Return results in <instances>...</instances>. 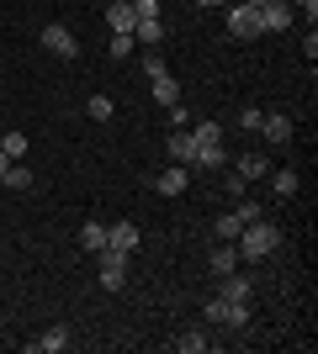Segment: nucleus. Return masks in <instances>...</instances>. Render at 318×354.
<instances>
[{
	"label": "nucleus",
	"instance_id": "nucleus-36",
	"mask_svg": "<svg viewBox=\"0 0 318 354\" xmlns=\"http://www.w3.org/2000/svg\"><path fill=\"white\" fill-rule=\"evenodd\" d=\"M202 6H218V11H223V6H233V0H202Z\"/></svg>",
	"mask_w": 318,
	"mask_h": 354
},
{
	"label": "nucleus",
	"instance_id": "nucleus-16",
	"mask_svg": "<svg viewBox=\"0 0 318 354\" xmlns=\"http://www.w3.org/2000/svg\"><path fill=\"white\" fill-rule=\"evenodd\" d=\"M27 349H37V354H64V349H69V333H64V328H48L43 339H32Z\"/></svg>",
	"mask_w": 318,
	"mask_h": 354
},
{
	"label": "nucleus",
	"instance_id": "nucleus-14",
	"mask_svg": "<svg viewBox=\"0 0 318 354\" xmlns=\"http://www.w3.org/2000/svg\"><path fill=\"white\" fill-rule=\"evenodd\" d=\"M207 265H212V275L223 281V275H233V270H239V249H233V243H218V254H212Z\"/></svg>",
	"mask_w": 318,
	"mask_h": 354
},
{
	"label": "nucleus",
	"instance_id": "nucleus-29",
	"mask_svg": "<svg viewBox=\"0 0 318 354\" xmlns=\"http://www.w3.org/2000/svg\"><path fill=\"white\" fill-rule=\"evenodd\" d=\"M112 59H127V53H133V32H112Z\"/></svg>",
	"mask_w": 318,
	"mask_h": 354
},
{
	"label": "nucleus",
	"instance_id": "nucleus-19",
	"mask_svg": "<svg viewBox=\"0 0 318 354\" xmlns=\"http://www.w3.org/2000/svg\"><path fill=\"white\" fill-rule=\"evenodd\" d=\"M207 333H202V328H186V333H181V339H175V349H181V354H202V349H207Z\"/></svg>",
	"mask_w": 318,
	"mask_h": 354
},
{
	"label": "nucleus",
	"instance_id": "nucleus-32",
	"mask_svg": "<svg viewBox=\"0 0 318 354\" xmlns=\"http://www.w3.org/2000/svg\"><path fill=\"white\" fill-rule=\"evenodd\" d=\"M133 16H138V21H149V16H159V0H133Z\"/></svg>",
	"mask_w": 318,
	"mask_h": 354
},
{
	"label": "nucleus",
	"instance_id": "nucleus-17",
	"mask_svg": "<svg viewBox=\"0 0 318 354\" xmlns=\"http://www.w3.org/2000/svg\"><path fill=\"white\" fill-rule=\"evenodd\" d=\"M154 101L175 106V101H181V80H175V74H159V80H154Z\"/></svg>",
	"mask_w": 318,
	"mask_h": 354
},
{
	"label": "nucleus",
	"instance_id": "nucleus-30",
	"mask_svg": "<svg viewBox=\"0 0 318 354\" xmlns=\"http://www.w3.org/2000/svg\"><path fill=\"white\" fill-rule=\"evenodd\" d=\"M260 117H265L260 106H244V111H239V127H244V133H260Z\"/></svg>",
	"mask_w": 318,
	"mask_h": 354
},
{
	"label": "nucleus",
	"instance_id": "nucleus-31",
	"mask_svg": "<svg viewBox=\"0 0 318 354\" xmlns=\"http://www.w3.org/2000/svg\"><path fill=\"white\" fill-rule=\"evenodd\" d=\"M233 217H239V222H255V217H265V207H260V201H239Z\"/></svg>",
	"mask_w": 318,
	"mask_h": 354
},
{
	"label": "nucleus",
	"instance_id": "nucleus-25",
	"mask_svg": "<svg viewBox=\"0 0 318 354\" xmlns=\"http://www.w3.org/2000/svg\"><path fill=\"white\" fill-rule=\"evenodd\" d=\"M80 243H85V249H106V227H101V222H85V227H80Z\"/></svg>",
	"mask_w": 318,
	"mask_h": 354
},
{
	"label": "nucleus",
	"instance_id": "nucleus-18",
	"mask_svg": "<svg viewBox=\"0 0 318 354\" xmlns=\"http://www.w3.org/2000/svg\"><path fill=\"white\" fill-rule=\"evenodd\" d=\"M133 43H165V21H159V16H149V21H138L133 27Z\"/></svg>",
	"mask_w": 318,
	"mask_h": 354
},
{
	"label": "nucleus",
	"instance_id": "nucleus-1",
	"mask_svg": "<svg viewBox=\"0 0 318 354\" xmlns=\"http://www.w3.org/2000/svg\"><path fill=\"white\" fill-rule=\"evenodd\" d=\"M233 249H239V259H271V254L281 249V227H276V222H265V217L244 222L239 238H233Z\"/></svg>",
	"mask_w": 318,
	"mask_h": 354
},
{
	"label": "nucleus",
	"instance_id": "nucleus-10",
	"mask_svg": "<svg viewBox=\"0 0 318 354\" xmlns=\"http://www.w3.org/2000/svg\"><path fill=\"white\" fill-rule=\"evenodd\" d=\"M170 159H175V164H191V159H197V143H191V127H175V133H170Z\"/></svg>",
	"mask_w": 318,
	"mask_h": 354
},
{
	"label": "nucleus",
	"instance_id": "nucleus-34",
	"mask_svg": "<svg viewBox=\"0 0 318 354\" xmlns=\"http://www.w3.org/2000/svg\"><path fill=\"white\" fill-rule=\"evenodd\" d=\"M303 59H308V64L318 59V32H313V27H308V37H303Z\"/></svg>",
	"mask_w": 318,
	"mask_h": 354
},
{
	"label": "nucleus",
	"instance_id": "nucleus-2",
	"mask_svg": "<svg viewBox=\"0 0 318 354\" xmlns=\"http://www.w3.org/2000/svg\"><path fill=\"white\" fill-rule=\"evenodd\" d=\"M96 270H101V286H106V291H122V286H127V254L112 249V243L96 249Z\"/></svg>",
	"mask_w": 318,
	"mask_h": 354
},
{
	"label": "nucleus",
	"instance_id": "nucleus-9",
	"mask_svg": "<svg viewBox=\"0 0 318 354\" xmlns=\"http://www.w3.org/2000/svg\"><path fill=\"white\" fill-rule=\"evenodd\" d=\"M106 243L122 249V254H133L138 249V227H133V222H112V227H106Z\"/></svg>",
	"mask_w": 318,
	"mask_h": 354
},
{
	"label": "nucleus",
	"instance_id": "nucleus-15",
	"mask_svg": "<svg viewBox=\"0 0 318 354\" xmlns=\"http://www.w3.org/2000/svg\"><path fill=\"white\" fill-rule=\"evenodd\" d=\"M233 169H239V175L249 180V185H255V180H265V175H271V159H265V153H244V159L233 164Z\"/></svg>",
	"mask_w": 318,
	"mask_h": 354
},
{
	"label": "nucleus",
	"instance_id": "nucleus-37",
	"mask_svg": "<svg viewBox=\"0 0 318 354\" xmlns=\"http://www.w3.org/2000/svg\"><path fill=\"white\" fill-rule=\"evenodd\" d=\"M6 169H11V159H6V153H0V175H6Z\"/></svg>",
	"mask_w": 318,
	"mask_h": 354
},
{
	"label": "nucleus",
	"instance_id": "nucleus-22",
	"mask_svg": "<svg viewBox=\"0 0 318 354\" xmlns=\"http://www.w3.org/2000/svg\"><path fill=\"white\" fill-rule=\"evenodd\" d=\"M197 169H223V143H207V148H197Z\"/></svg>",
	"mask_w": 318,
	"mask_h": 354
},
{
	"label": "nucleus",
	"instance_id": "nucleus-12",
	"mask_svg": "<svg viewBox=\"0 0 318 354\" xmlns=\"http://www.w3.org/2000/svg\"><path fill=\"white\" fill-rule=\"evenodd\" d=\"M260 133L271 138V143H292V117H281V111H271V117H260Z\"/></svg>",
	"mask_w": 318,
	"mask_h": 354
},
{
	"label": "nucleus",
	"instance_id": "nucleus-4",
	"mask_svg": "<svg viewBox=\"0 0 318 354\" xmlns=\"http://www.w3.org/2000/svg\"><path fill=\"white\" fill-rule=\"evenodd\" d=\"M228 32H233V37H260V6L233 0V6H228Z\"/></svg>",
	"mask_w": 318,
	"mask_h": 354
},
{
	"label": "nucleus",
	"instance_id": "nucleus-21",
	"mask_svg": "<svg viewBox=\"0 0 318 354\" xmlns=\"http://www.w3.org/2000/svg\"><path fill=\"white\" fill-rule=\"evenodd\" d=\"M0 185H11V191H27V185H32V169H21V159H11V169L0 175Z\"/></svg>",
	"mask_w": 318,
	"mask_h": 354
},
{
	"label": "nucleus",
	"instance_id": "nucleus-8",
	"mask_svg": "<svg viewBox=\"0 0 318 354\" xmlns=\"http://www.w3.org/2000/svg\"><path fill=\"white\" fill-rule=\"evenodd\" d=\"M106 27H112V32H133L138 27L133 0H112V6H106Z\"/></svg>",
	"mask_w": 318,
	"mask_h": 354
},
{
	"label": "nucleus",
	"instance_id": "nucleus-7",
	"mask_svg": "<svg viewBox=\"0 0 318 354\" xmlns=\"http://www.w3.org/2000/svg\"><path fill=\"white\" fill-rule=\"evenodd\" d=\"M186 185H191V164H175V169H165V175L154 180V191H159V196H181Z\"/></svg>",
	"mask_w": 318,
	"mask_h": 354
},
{
	"label": "nucleus",
	"instance_id": "nucleus-20",
	"mask_svg": "<svg viewBox=\"0 0 318 354\" xmlns=\"http://www.w3.org/2000/svg\"><path fill=\"white\" fill-rule=\"evenodd\" d=\"M191 143H197V148L223 143V127H218V122H197V127H191Z\"/></svg>",
	"mask_w": 318,
	"mask_h": 354
},
{
	"label": "nucleus",
	"instance_id": "nucleus-23",
	"mask_svg": "<svg viewBox=\"0 0 318 354\" xmlns=\"http://www.w3.org/2000/svg\"><path fill=\"white\" fill-rule=\"evenodd\" d=\"M218 175H223V196H233V201H244V185H249V180H244L239 169H228V164H223V169H218Z\"/></svg>",
	"mask_w": 318,
	"mask_h": 354
},
{
	"label": "nucleus",
	"instance_id": "nucleus-5",
	"mask_svg": "<svg viewBox=\"0 0 318 354\" xmlns=\"http://www.w3.org/2000/svg\"><path fill=\"white\" fill-rule=\"evenodd\" d=\"M292 21V0H260V32H287Z\"/></svg>",
	"mask_w": 318,
	"mask_h": 354
},
{
	"label": "nucleus",
	"instance_id": "nucleus-6",
	"mask_svg": "<svg viewBox=\"0 0 318 354\" xmlns=\"http://www.w3.org/2000/svg\"><path fill=\"white\" fill-rule=\"evenodd\" d=\"M43 48H48V53H59V59H75V53H80L75 32L59 27V21H53V27H43Z\"/></svg>",
	"mask_w": 318,
	"mask_h": 354
},
{
	"label": "nucleus",
	"instance_id": "nucleus-26",
	"mask_svg": "<svg viewBox=\"0 0 318 354\" xmlns=\"http://www.w3.org/2000/svg\"><path fill=\"white\" fill-rule=\"evenodd\" d=\"M239 227H244V222L233 217V212H223V217H218V243H233V238H239Z\"/></svg>",
	"mask_w": 318,
	"mask_h": 354
},
{
	"label": "nucleus",
	"instance_id": "nucleus-11",
	"mask_svg": "<svg viewBox=\"0 0 318 354\" xmlns=\"http://www.w3.org/2000/svg\"><path fill=\"white\" fill-rule=\"evenodd\" d=\"M297 185H303V180H297V169H276V164H271V191H276V201H292V196H297Z\"/></svg>",
	"mask_w": 318,
	"mask_h": 354
},
{
	"label": "nucleus",
	"instance_id": "nucleus-33",
	"mask_svg": "<svg viewBox=\"0 0 318 354\" xmlns=\"http://www.w3.org/2000/svg\"><path fill=\"white\" fill-rule=\"evenodd\" d=\"M292 16H308V27H313V16H318V0H292Z\"/></svg>",
	"mask_w": 318,
	"mask_h": 354
},
{
	"label": "nucleus",
	"instance_id": "nucleus-13",
	"mask_svg": "<svg viewBox=\"0 0 318 354\" xmlns=\"http://www.w3.org/2000/svg\"><path fill=\"white\" fill-rule=\"evenodd\" d=\"M218 296H228V301H249V296H255V281L233 270V275H223V291H218Z\"/></svg>",
	"mask_w": 318,
	"mask_h": 354
},
{
	"label": "nucleus",
	"instance_id": "nucleus-38",
	"mask_svg": "<svg viewBox=\"0 0 318 354\" xmlns=\"http://www.w3.org/2000/svg\"><path fill=\"white\" fill-rule=\"evenodd\" d=\"M244 6H260V0H244Z\"/></svg>",
	"mask_w": 318,
	"mask_h": 354
},
{
	"label": "nucleus",
	"instance_id": "nucleus-3",
	"mask_svg": "<svg viewBox=\"0 0 318 354\" xmlns=\"http://www.w3.org/2000/svg\"><path fill=\"white\" fill-rule=\"evenodd\" d=\"M207 317H212V323H223V328H244V323H249V301L212 296V301H207Z\"/></svg>",
	"mask_w": 318,
	"mask_h": 354
},
{
	"label": "nucleus",
	"instance_id": "nucleus-28",
	"mask_svg": "<svg viewBox=\"0 0 318 354\" xmlns=\"http://www.w3.org/2000/svg\"><path fill=\"white\" fill-rule=\"evenodd\" d=\"M112 111H117V101H112V95H91V117H96V122H112Z\"/></svg>",
	"mask_w": 318,
	"mask_h": 354
},
{
	"label": "nucleus",
	"instance_id": "nucleus-24",
	"mask_svg": "<svg viewBox=\"0 0 318 354\" xmlns=\"http://www.w3.org/2000/svg\"><path fill=\"white\" fill-rule=\"evenodd\" d=\"M0 153H6V159H21V153H27V133H16V127H11V133L0 138Z\"/></svg>",
	"mask_w": 318,
	"mask_h": 354
},
{
	"label": "nucleus",
	"instance_id": "nucleus-35",
	"mask_svg": "<svg viewBox=\"0 0 318 354\" xmlns=\"http://www.w3.org/2000/svg\"><path fill=\"white\" fill-rule=\"evenodd\" d=\"M170 127H191V117H186V106H181V101L170 106Z\"/></svg>",
	"mask_w": 318,
	"mask_h": 354
},
{
	"label": "nucleus",
	"instance_id": "nucleus-27",
	"mask_svg": "<svg viewBox=\"0 0 318 354\" xmlns=\"http://www.w3.org/2000/svg\"><path fill=\"white\" fill-rule=\"evenodd\" d=\"M143 74H149V80L170 74V64H165V53H159V48H149V59H143Z\"/></svg>",
	"mask_w": 318,
	"mask_h": 354
}]
</instances>
